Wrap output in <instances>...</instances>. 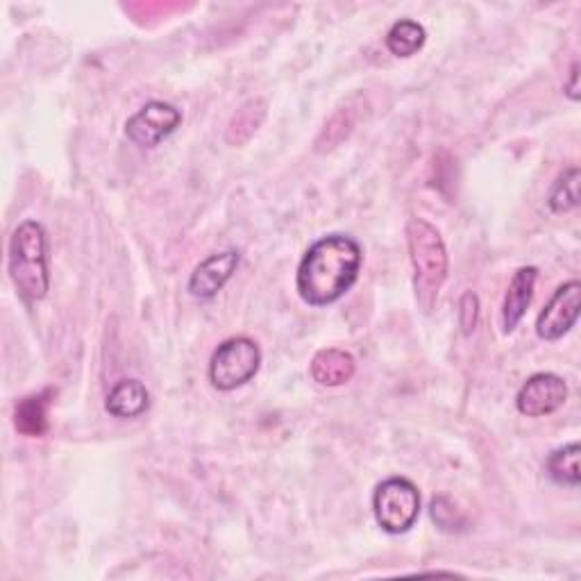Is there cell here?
I'll use <instances>...</instances> for the list:
<instances>
[{
	"mask_svg": "<svg viewBox=\"0 0 581 581\" xmlns=\"http://www.w3.org/2000/svg\"><path fill=\"white\" fill-rule=\"evenodd\" d=\"M363 253L348 234H330L313 244L298 266V294L311 307L341 300L359 277Z\"/></svg>",
	"mask_w": 581,
	"mask_h": 581,
	"instance_id": "obj_1",
	"label": "cell"
},
{
	"mask_svg": "<svg viewBox=\"0 0 581 581\" xmlns=\"http://www.w3.org/2000/svg\"><path fill=\"white\" fill-rule=\"evenodd\" d=\"M406 244L414 266V290L418 307L429 313L448 280V250L443 238L425 218H409Z\"/></svg>",
	"mask_w": 581,
	"mask_h": 581,
	"instance_id": "obj_2",
	"label": "cell"
},
{
	"mask_svg": "<svg viewBox=\"0 0 581 581\" xmlns=\"http://www.w3.org/2000/svg\"><path fill=\"white\" fill-rule=\"evenodd\" d=\"M8 269L23 300L35 305L48 296L51 271H48V238L41 223L23 221L14 230L10 238Z\"/></svg>",
	"mask_w": 581,
	"mask_h": 581,
	"instance_id": "obj_3",
	"label": "cell"
},
{
	"mask_svg": "<svg viewBox=\"0 0 581 581\" xmlns=\"http://www.w3.org/2000/svg\"><path fill=\"white\" fill-rule=\"evenodd\" d=\"M373 512L386 534H406L421 516L418 487L406 477H389L375 489Z\"/></svg>",
	"mask_w": 581,
	"mask_h": 581,
	"instance_id": "obj_4",
	"label": "cell"
},
{
	"mask_svg": "<svg viewBox=\"0 0 581 581\" xmlns=\"http://www.w3.org/2000/svg\"><path fill=\"white\" fill-rule=\"evenodd\" d=\"M261 366V350L248 336H234L216 348L209 361V379L218 391H234L248 384Z\"/></svg>",
	"mask_w": 581,
	"mask_h": 581,
	"instance_id": "obj_5",
	"label": "cell"
},
{
	"mask_svg": "<svg viewBox=\"0 0 581 581\" xmlns=\"http://www.w3.org/2000/svg\"><path fill=\"white\" fill-rule=\"evenodd\" d=\"M180 124L182 112L178 107L162 101H151L128 118L126 137L132 143L141 145V149H155L166 137H171Z\"/></svg>",
	"mask_w": 581,
	"mask_h": 581,
	"instance_id": "obj_6",
	"label": "cell"
},
{
	"mask_svg": "<svg viewBox=\"0 0 581 581\" xmlns=\"http://www.w3.org/2000/svg\"><path fill=\"white\" fill-rule=\"evenodd\" d=\"M581 309V284L579 280H570L554 290V296L541 311L537 321V334L545 341H559L566 336L579 319Z\"/></svg>",
	"mask_w": 581,
	"mask_h": 581,
	"instance_id": "obj_7",
	"label": "cell"
},
{
	"mask_svg": "<svg viewBox=\"0 0 581 581\" xmlns=\"http://www.w3.org/2000/svg\"><path fill=\"white\" fill-rule=\"evenodd\" d=\"M568 400V384L554 373L531 375L518 391L516 406L522 416L541 418L554 414Z\"/></svg>",
	"mask_w": 581,
	"mask_h": 581,
	"instance_id": "obj_8",
	"label": "cell"
},
{
	"mask_svg": "<svg viewBox=\"0 0 581 581\" xmlns=\"http://www.w3.org/2000/svg\"><path fill=\"white\" fill-rule=\"evenodd\" d=\"M241 255L236 250H225L207 257L189 280V294L201 300H211L221 290L234 271L238 269Z\"/></svg>",
	"mask_w": 581,
	"mask_h": 581,
	"instance_id": "obj_9",
	"label": "cell"
},
{
	"mask_svg": "<svg viewBox=\"0 0 581 581\" xmlns=\"http://www.w3.org/2000/svg\"><path fill=\"white\" fill-rule=\"evenodd\" d=\"M539 280V269L537 266H522L512 277V284L506 288L504 305H502V330L504 334H512L518 323L522 321L527 307L534 298V286Z\"/></svg>",
	"mask_w": 581,
	"mask_h": 581,
	"instance_id": "obj_10",
	"label": "cell"
},
{
	"mask_svg": "<svg viewBox=\"0 0 581 581\" xmlns=\"http://www.w3.org/2000/svg\"><path fill=\"white\" fill-rule=\"evenodd\" d=\"M357 371L354 357L346 350L338 348H325L321 352H317V357L311 359V377L313 382H319L321 386H344L352 379Z\"/></svg>",
	"mask_w": 581,
	"mask_h": 581,
	"instance_id": "obj_11",
	"label": "cell"
},
{
	"mask_svg": "<svg viewBox=\"0 0 581 581\" xmlns=\"http://www.w3.org/2000/svg\"><path fill=\"white\" fill-rule=\"evenodd\" d=\"M151 406V393L139 379L118 382L107 396L105 409L114 418H139Z\"/></svg>",
	"mask_w": 581,
	"mask_h": 581,
	"instance_id": "obj_12",
	"label": "cell"
},
{
	"mask_svg": "<svg viewBox=\"0 0 581 581\" xmlns=\"http://www.w3.org/2000/svg\"><path fill=\"white\" fill-rule=\"evenodd\" d=\"M53 391L46 389L41 393H33L21 398L14 406V427L18 434L28 439H41L48 431V402Z\"/></svg>",
	"mask_w": 581,
	"mask_h": 581,
	"instance_id": "obj_13",
	"label": "cell"
},
{
	"mask_svg": "<svg viewBox=\"0 0 581 581\" xmlns=\"http://www.w3.org/2000/svg\"><path fill=\"white\" fill-rule=\"evenodd\" d=\"M427 41V33L418 21L402 18L386 35V48L396 57H414Z\"/></svg>",
	"mask_w": 581,
	"mask_h": 581,
	"instance_id": "obj_14",
	"label": "cell"
},
{
	"mask_svg": "<svg viewBox=\"0 0 581 581\" xmlns=\"http://www.w3.org/2000/svg\"><path fill=\"white\" fill-rule=\"evenodd\" d=\"M579 454H581V448L579 443H568L559 450H554L547 462H545V470L547 475L556 481L561 483V487H572L577 489L581 483V473H579Z\"/></svg>",
	"mask_w": 581,
	"mask_h": 581,
	"instance_id": "obj_15",
	"label": "cell"
},
{
	"mask_svg": "<svg viewBox=\"0 0 581 581\" xmlns=\"http://www.w3.org/2000/svg\"><path fill=\"white\" fill-rule=\"evenodd\" d=\"M266 118V103L263 101H248L244 107L236 109V114L230 120V130H228V141L238 145L248 141Z\"/></svg>",
	"mask_w": 581,
	"mask_h": 581,
	"instance_id": "obj_16",
	"label": "cell"
},
{
	"mask_svg": "<svg viewBox=\"0 0 581 581\" xmlns=\"http://www.w3.org/2000/svg\"><path fill=\"white\" fill-rule=\"evenodd\" d=\"M579 180H581V173L579 168L572 166L568 168V171H564V176L554 182L552 191H550V198H547V205L554 214H566V211H572L579 207Z\"/></svg>",
	"mask_w": 581,
	"mask_h": 581,
	"instance_id": "obj_17",
	"label": "cell"
},
{
	"mask_svg": "<svg viewBox=\"0 0 581 581\" xmlns=\"http://www.w3.org/2000/svg\"><path fill=\"white\" fill-rule=\"evenodd\" d=\"M429 514H431V520L436 522V527L443 529V531H450V534L466 529V516L459 512L456 504L446 495H439V498L431 500Z\"/></svg>",
	"mask_w": 581,
	"mask_h": 581,
	"instance_id": "obj_18",
	"label": "cell"
},
{
	"mask_svg": "<svg viewBox=\"0 0 581 581\" xmlns=\"http://www.w3.org/2000/svg\"><path fill=\"white\" fill-rule=\"evenodd\" d=\"M477 319H479V300L473 290H468V294L462 298V305H459V325H462L466 336L475 332Z\"/></svg>",
	"mask_w": 581,
	"mask_h": 581,
	"instance_id": "obj_19",
	"label": "cell"
},
{
	"mask_svg": "<svg viewBox=\"0 0 581 581\" xmlns=\"http://www.w3.org/2000/svg\"><path fill=\"white\" fill-rule=\"evenodd\" d=\"M568 99L579 101V64L574 62L570 68V82H568Z\"/></svg>",
	"mask_w": 581,
	"mask_h": 581,
	"instance_id": "obj_20",
	"label": "cell"
}]
</instances>
